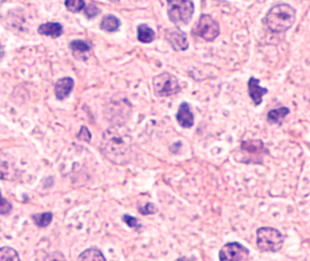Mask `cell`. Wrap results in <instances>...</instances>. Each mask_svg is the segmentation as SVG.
<instances>
[{
    "label": "cell",
    "mask_w": 310,
    "mask_h": 261,
    "mask_svg": "<svg viewBox=\"0 0 310 261\" xmlns=\"http://www.w3.org/2000/svg\"><path fill=\"white\" fill-rule=\"evenodd\" d=\"M65 5L67 10L73 13H79L86 6L85 0H65Z\"/></svg>",
    "instance_id": "cell-22"
},
{
    "label": "cell",
    "mask_w": 310,
    "mask_h": 261,
    "mask_svg": "<svg viewBox=\"0 0 310 261\" xmlns=\"http://www.w3.org/2000/svg\"><path fill=\"white\" fill-rule=\"evenodd\" d=\"M45 260H47V261H65V258L62 253L55 252V253H52L50 256H48Z\"/></svg>",
    "instance_id": "cell-28"
},
{
    "label": "cell",
    "mask_w": 310,
    "mask_h": 261,
    "mask_svg": "<svg viewBox=\"0 0 310 261\" xmlns=\"http://www.w3.org/2000/svg\"><path fill=\"white\" fill-rule=\"evenodd\" d=\"M79 261H106L105 257L102 253L101 250L97 248H89L83 251L78 258Z\"/></svg>",
    "instance_id": "cell-19"
},
{
    "label": "cell",
    "mask_w": 310,
    "mask_h": 261,
    "mask_svg": "<svg viewBox=\"0 0 310 261\" xmlns=\"http://www.w3.org/2000/svg\"><path fill=\"white\" fill-rule=\"evenodd\" d=\"M37 32L41 36L58 38L63 35L64 28L63 25L59 22H48L39 25V27L37 28Z\"/></svg>",
    "instance_id": "cell-15"
},
{
    "label": "cell",
    "mask_w": 310,
    "mask_h": 261,
    "mask_svg": "<svg viewBox=\"0 0 310 261\" xmlns=\"http://www.w3.org/2000/svg\"><path fill=\"white\" fill-rule=\"evenodd\" d=\"M12 210L11 203L7 201L0 192V215H7Z\"/></svg>",
    "instance_id": "cell-24"
},
{
    "label": "cell",
    "mask_w": 310,
    "mask_h": 261,
    "mask_svg": "<svg viewBox=\"0 0 310 261\" xmlns=\"http://www.w3.org/2000/svg\"><path fill=\"white\" fill-rule=\"evenodd\" d=\"M0 261H20L18 252L11 247H5L0 248Z\"/></svg>",
    "instance_id": "cell-21"
},
{
    "label": "cell",
    "mask_w": 310,
    "mask_h": 261,
    "mask_svg": "<svg viewBox=\"0 0 310 261\" xmlns=\"http://www.w3.org/2000/svg\"><path fill=\"white\" fill-rule=\"evenodd\" d=\"M250 251L238 242L225 244L219 251L220 261H248Z\"/></svg>",
    "instance_id": "cell-7"
},
{
    "label": "cell",
    "mask_w": 310,
    "mask_h": 261,
    "mask_svg": "<svg viewBox=\"0 0 310 261\" xmlns=\"http://www.w3.org/2000/svg\"><path fill=\"white\" fill-rule=\"evenodd\" d=\"M75 86L74 79L71 77H63L58 80L54 85V92L55 96L59 101H63L67 98L72 92L73 88Z\"/></svg>",
    "instance_id": "cell-13"
},
{
    "label": "cell",
    "mask_w": 310,
    "mask_h": 261,
    "mask_svg": "<svg viewBox=\"0 0 310 261\" xmlns=\"http://www.w3.org/2000/svg\"><path fill=\"white\" fill-rule=\"evenodd\" d=\"M83 11H84V14L89 20L94 19L100 12L99 8L96 7L94 4H89V5L85 6Z\"/></svg>",
    "instance_id": "cell-23"
},
{
    "label": "cell",
    "mask_w": 310,
    "mask_h": 261,
    "mask_svg": "<svg viewBox=\"0 0 310 261\" xmlns=\"http://www.w3.org/2000/svg\"><path fill=\"white\" fill-rule=\"evenodd\" d=\"M158 207L157 205L154 203H147L144 207H140L139 211L141 214L143 215H153V214H156L158 212Z\"/></svg>",
    "instance_id": "cell-25"
},
{
    "label": "cell",
    "mask_w": 310,
    "mask_h": 261,
    "mask_svg": "<svg viewBox=\"0 0 310 261\" xmlns=\"http://www.w3.org/2000/svg\"><path fill=\"white\" fill-rule=\"evenodd\" d=\"M137 39L141 43H151L155 39V32L147 24L142 23L138 25Z\"/></svg>",
    "instance_id": "cell-17"
},
{
    "label": "cell",
    "mask_w": 310,
    "mask_h": 261,
    "mask_svg": "<svg viewBox=\"0 0 310 261\" xmlns=\"http://www.w3.org/2000/svg\"><path fill=\"white\" fill-rule=\"evenodd\" d=\"M110 2H113V3H117L119 0H108Z\"/></svg>",
    "instance_id": "cell-29"
},
{
    "label": "cell",
    "mask_w": 310,
    "mask_h": 261,
    "mask_svg": "<svg viewBox=\"0 0 310 261\" xmlns=\"http://www.w3.org/2000/svg\"><path fill=\"white\" fill-rule=\"evenodd\" d=\"M259 83V79L253 76L248 81V94L256 106H259L263 102L264 95L268 93V89L260 87Z\"/></svg>",
    "instance_id": "cell-12"
},
{
    "label": "cell",
    "mask_w": 310,
    "mask_h": 261,
    "mask_svg": "<svg viewBox=\"0 0 310 261\" xmlns=\"http://www.w3.org/2000/svg\"><path fill=\"white\" fill-rule=\"evenodd\" d=\"M154 94L157 97H171L178 94L181 91L179 80L175 75L168 72H163L156 75L153 81Z\"/></svg>",
    "instance_id": "cell-5"
},
{
    "label": "cell",
    "mask_w": 310,
    "mask_h": 261,
    "mask_svg": "<svg viewBox=\"0 0 310 261\" xmlns=\"http://www.w3.org/2000/svg\"><path fill=\"white\" fill-rule=\"evenodd\" d=\"M32 219L34 221V223L39 227V228H45L47 226L51 224L53 218V215L51 212H45V213H40V214H35L32 215Z\"/></svg>",
    "instance_id": "cell-20"
},
{
    "label": "cell",
    "mask_w": 310,
    "mask_h": 261,
    "mask_svg": "<svg viewBox=\"0 0 310 261\" xmlns=\"http://www.w3.org/2000/svg\"><path fill=\"white\" fill-rule=\"evenodd\" d=\"M290 114V109L287 107H281L279 109L270 110L267 114L268 123L277 124L282 126L284 118Z\"/></svg>",
    "instance_id": "cell-18"
},
{
    "label": "cell",
    "mask_w": 310,
    "mask_h": 261,
    "mask_svg": "<svg viewBox=\"0 0 310 261\" xmlns=\"http://www.w3.org/2000/svg\"><path fill=\"white\" fill-rule=\"evenodd\" d=\"M17 168L13 158L0 150V180L14 181Z\"/></svg>",
    "instance_id": "cell-9"
},
{
    "label": "cell",
    "mask_w": 310,
    "mask_h": 261,
    "mask_svg": "<svg viewBox=\"0 0 310 261\" xmlns=\"http://www.w3.org/2000/svg\"><path fill=\"white\" fill-rule=\"evenodd\" d=\"M78 138L80 140H83V141H86V142H90L91 139H92V135H91V132L89 131V130L87 129L86 127H81L80 132L78 134Z\"/></svg>",
    "instance_id": "cell-27"
},
{
    "label": "cell",
    "mask_w": 310,
    "mask_h": 261,
    "mask_svg": "<svg viewBox=\"0 0 310 261\" xmlns=\"http://www.w3.org/2000/svg\"><path fill=\"white\" fill-rule=\"evenodd\" d=\"M132 141L130 130L122 124H115L103 134L102 154L115 165H125L131 157Z\"/></svg>",
    "instance_id": "cell-1"
},
{
    "label": "cell",
    "mask_w": 310,
    "mask_h": 261,
    "mask_svg": "<svg viewBox=\"0 0 310 261\" xmlns=\"http://www.w3.org/2000/svg\"><path fill=\"white\" fill-rule=\"evenodd\" d=\"M284 244V236L282 232L271 227H262L256 231V245L260 251L277 252Z\"/></svg>",
    "instance_id": "cell-3"
},
{
    "label": "cell",
    "mask_w": 310,
    "mask_h": 261,
    "mask_svg": "<svg viewBox=\"0 0 310 261\" xmlns=\"http://www.w3.org/2000/svg\"><path fill=\"white\" fill-rule=\"evenodd\" d=\"M240 149L244 153H247L246 157L248 159L246 160V163L256 164L254 156H253V155H255V157H256V159L258 160L259 164H262L264 153H267V154L269 153L268 151H267V149L265 148L263 141L259 140V139L258 140H243L241 142Z\"/></svg>",
    "instance_id": "cell-8"
},
{
    "label": "cell",
    "mask_w": 310,
    "mask_h": 261,
    "mask_svg": "<svg viewBox=\"0 0 310 261\" xmlns=\"http://www.w3.org/2000/svg\"><path fill=\"white\" fill-rule=\"evenodd\" d=\"M220 34L219 23L209 14H202L193 27L192 35L207 42H212Z\"/></svg>",
    "instance_id": "cell-6"
},
{
    "label": "cell",
    "mask_w": 310,
    "mask_h": 261,
    "mask_svg": "<svg viewBox=\"0 0 310 261\" xmlns=\"http://www.w3.org/2000/svg\"><path fill=\"white\" fill-rule=\"evenodd\" d=\"M176 120L183 129H191L194 126V115L191 112L188 102L181 103L176 114Z\"/></svg>",
    "instance_id": "cell-11"
},
{
    "label": "cell",
    "mask_w": 310,
    "mask_h": 261,
    "mask_svg": "<svg viewBox=\"0 0 310 261\" xmlns=\"http://www.w3.org/2000/svg\"><path fill=\"white\" fill-rule=\"evenodd\" d=\"M165 38L174 51H185L188 49V36L180 28L168 30Z\"/></svg>",
    "instance_id": "cell-10"
},
{
    "label": "cell",
    "mask_w": 310,
    "mask_h": 261,
    "mask_svg": "<svg viewBox=\"0 0 310 261\" xmlns=\"http://www.w3.org/2000/svg\"><path fill=\"white\" fill-rule=\"evenodd\" d=\"M69 49L72 52L74 58L78 61H87L92 51L89 44L83 40H72L69 43Z\"/></svg>",
    "instance_id": "cell-14"
},
{
    "label": "cell",
    "mask_w": 310,
    "mask_h": 261,
    "mask_svg": "<svg viewBox=\"0 0 310 261\" xmlns=\"http://www.w3.org/2000/svg\"><path fill=\"white\" fill-rule=\"evenodd\" d=\"M123 221L128 225L130 228H135V229H140L141 225L138 223V219L134 217H131L130 215H124L123 216Z\"/></svg>",
    "instance_id": "cell-26"
},
{
    "label": "cell",
    "mask_w": 310,
    "mask_h": 261,
    "mask_svg": "<svg viewBox=\"0 0 310 261\" xmlns=\"http://www.w3.org/2000/svg\"><path fill=\"white\" fill-rule=\"evenodd\" d=\"M296 9L289 4L282 3L271 7L265 19L264 23L272 33H283L290 29L296 21Z\"/></svg>",
    "instance_id": "cell-2"
},
{
    "label": "cell",
    "mask_w": 310,
    "mask_h": 261,
    "mask_svg": "<svg viewBox=\"0 0 310 261\" xmlns=\"http://www.w3.org/2000/svg\"><path fill=\"white\" fill-rule=\"evenodd\" d=\"M192 0H167V13L174 24H188L194 14Z\"/></svg>",
    "instance_id": "cell-4"
},
{
    "label": "cell",
    "mask_w": 310,
    "mask_h": 261,
    "mask_svg": "<svg viewBox=\"0 0 310 261\" xmlns=\"http://www.w3.org/2000/svg\"><path fill=\"white\" fill-rule=\"evenodd\" d=\"M120 24L121 22L119 21V19L116 18L115 15L108 14L102 19L100 29L109 33H113L118 30Z\"/></svg>",
    "instance_id": "cell-16"
}]
</instances>
